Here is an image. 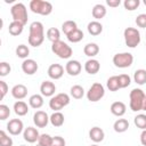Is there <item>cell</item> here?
<instances>
[{
  "label": "cell",
  "instance_id": "cell-1",
  "mask_svg": "<svg viewBox=\"0 0 146 146\" xmlns=\"http://www.w3.org/2000/svg\"><path fill=\"white\" fill-rule=\"evenodd\" d=\"M29 44L32 47H39L44 41V27L41 22H33L29 27Z\"/></svg>",
  "mask_w": 146,
  "mask_h": 146
},
{
  "label": "cell",
  "instance_id": "cell-2",
  "mask_svg": "<svg viewBox=\"0 0 146 146\" xmlns=\"http://www.w3.org/2000/svg\"><path fill=\"white\" fill-rule=\"evenodd\" d=\"M129 97H130V103H129L130 110L133 112L143 111V106H144V102L146 97L145 92L139 88H135L130 91Z\"/></svg>",
  "mask_w": 146,
  "mask_h": 146
},
{
  "label": "cell",
  "instance_id": "cell-3",
  "mask_svg": "<svg viewBox=\"0 0 146 146\" xmlns=\"http://www.w3.org/2000/svg\"><path fill=\"white\" fill-rule=\"evenodd\" d=\"M10 14L13 17V21L15 22H19L23 25H25L27 23L29 16H27V9L25 7L24 3L22 2H17L15 3L11 8H10Z\"/></svg>",
  "mask_w": 146,
  "mask_h": 146
},
{
  "label": "cell",
  "instance_id": "cell-4",
  "mask_svg": "<svg viewBox=\"0 0 146 146\" xmlns=\"http://www.w3.org/2000/svg\"><path fill=\"white\" fill-rule=\"evenodd\" d=\"M51 51L62 59H68L73 54L72 48L62 40L51 43Z\"/></svg>",
  "mask_w": 146,
  "mask_h": 146
},
{
  "label": "cell",
  "instance_id": "cell-5",
  "mask_svg": "<svg viewBox=\"0 0 146 146\" xmlns=\"http://www.w3.org/2000/svg\"><path fill=\"white\" fill-rule=\"evenodd\" d=\"M30 9L34 14H39L42 16H47L52 11V5L49 1L44 0H32L30 2Z\"/></svg>",
  "mask_w": 146,
  "mask_h": 146
},
{
  "label": "cell",
  "instance_id": "cell-6",
  "mask_svg": "<svg viewBox=\"0 0 146 146\" xmlns=\"http://www.w3.org/2000/svg\"><path fill=\"white\" fill-rule=\"evenodd\" d=\"M68 104H70V96L65 92L57 94V95L52 96L49 100V107L51 110H54L55 112H59L63 107L67 106Z\"/></svg>",
  "mask_w": 146,
  "mask_h": 146
},
{
  "label": "cell",
  "instance_id": "cell-7",
  "mask_svg": "<svg viewBox=\"0 0 146 146\" xmlns=\"http://www.w3.org/2000/svg\"><path fill=\"white\" fill-rule=\"evenodd\" d=\"M124 42L129 48H136L140 43V33L135 27H127L123 32Z\"/></svg>",
  "mask_w": 146,
  "mask_h": 146
},
{
  "label": "cell",
  "instance_id": "cell-8",
  "mask_svg": "<svg viewBox=\"0 0 146 146\" xmlns=\"http://www.w3.org/2000/svg\"><path fill=\"white\" fill-rule=\"evenodd\" d=\"M133 63V56L130 52H119L113 56V64L119 68L130 67Z\"/></svg>",
  "mask_w": 146,
  "mask_h": 146
},
{
  "label": "cell",
  "instance_id": "cell-9",
  "mask_svg": "<svg viewBox=\"0 0 146 146\" xmlns=\"http://www.w3.org/2000/svg\"><path fill=\"white\" fill-rule=\"evenodd\" d=\"M104 95H105V88L99 82L92 83L91 87L89 88V90L87 91V98L91 103H96V102L100 100L104 97Z\"/></svg>",
  "mask_w": 146,
  "mask_h": 146
},
{
  "label": "cell",
  "instance_id": "cell-10",
  "mask_svg": "<svg viewBox=\"0 0 146 146\" xmlns=\"http://www.w3.org/2000/svg\"><path fill=\"white\" fill-rule=\"evenodd\" d=\"M7 130L10 135L17 136L24 131V124H23L22 120H19V119H11L7 123Z\"/></svg>",
  "mask_w": 146,
  "mask_h": 146
},
{
  "label": "cell",
  "instance_id": "cell-11",
  "mask_svg": "<svg viewBox=\"0 0 146 146\" xmlns=\"http://www.w3.org/2000/svg\"><path fill=\"white\" fill-rule=\"evenodd\" d=\"M81 70H82V65L79 60H75V59H71L66 63L65 65V71L68 75L71 76H76L81 73Z\"/></svg>",
  "mask_w": 146,
  "mask_h": 146
},
{
  "label": "cell",
  "instance_id": "cell-12",
  "mask_svg": "<svg viewBox=\"0 0 146 146\" xmlns=\"http://www.w3.org/2000/svg\"><path fill=\"white\" fill-rule=\"evenodd\" d=\"M33 122L36 125V128H46L47 124L50 122L49 116L43 111H36L33 115Z\"/></svg>",
  "mask_w": 146,
  "mask_h": 146
},
{
  "label": "cell",
  "instance_id": "cell-13",
  "mask_svg": "<svg viewBox=\"0 0 146 146\" xmlns=\"http://www.w3.org/2000/svg\"><path fill=\"white\" fill-rule=\"evenodd\" d=\"M39 137H40V133L36 130V128L27 127L23 131V138H24V140L27 141V143H30V144H33V143L38 141L39 140Z\"/></svg>",
  "mask_w": 146,
  "mask_h": 146
},
{
  "label": "cell",
  "instance_id": "cell-14",
  "mask_svg": "<svg viewBox=\"0 0 146 146\" xmlns=\"http://www.w3.org/2000/svg\"><path fill=\"white\" fill-rule=\"evenodd\" d=\"M38 68H39V65L34 59L27 58V59H24L22 63V70L27 75H33L38 71Z\"/></svg>",
  "mask_w": 146,
  "mask_h": 146
},
{
  "label": "cell",
  "instance_id": "cell-15",
  "mask_svg": "<svg viewBox=\"0 0 146 146\" xmlns=\"http://www.w3.org/2000/svg\"><path fill=\"white\" fill-rule=\"evenodd\" d=\"M55 91H56V86L54 82L49 80L43 81L40 86V92L43 97H52L55 95Z\"/></svg>",
  "mask_w": 146,
  "mask_h": 146
},
{
  "label": "cell",
  "instance_id": "cell-16",
  "mask_svg": "<svg viewBox=\"0 0 146 146\" xmlns=\"http://www.w3.org/2000/svg\"><path fill=\"white\" fill-rule=\"evenodd\" d=\"M48 76L52 80H58L64 74V67L60 64H51L48 67Z\"/></svg>",
  "mask_w": 146,
  "mask_h": 146
},
{
  "label": "cell",
  "instance_id": "cell-17",
  "mask_svg": "<svg viewBox=\"0 0 146 146\" xmlns=\"http://www.w3.org/2000/svg\"><path fill=\"white\" fill-rule=\"evenodd\" d=\"M11 96L15 98V99H24L26 96H27V88L22 84V83H18V84H15L13 88H11Z\"/></svg>",
  "mask_w": 146,
  "mask_h": 146
},
{
  "label": "cell",
  "instance_id": "cell-18",
  "mask_svg": "<svg viewBox=\"0 0 146 146\" xmlns=\"http://www.w3.org/2000/svg\"><path fill=\"white\" fill-rule=\"evenodd\" d=\"M89 138L94 141V143H100L104 140L105 138V132L102 128L99 127H92L90 130H89Z\"/></svg>",
  "mask_w": 146,
  "mask_h": 146
},
{
  "label": "cell",
  "instance_id": "cell-19",
  "mask_svg": "<svg viewBox=\"0 0 146 146\" xmlns=\"http://www.w3.org/2000/svg\"><path fill=\"white\" fill-rule=\"evenodd\" d=\"M84 70H86V72H87L88 74L94 75V74H96V73L99 72V70H100V64H99V62H98L97 59L90 58V59H88V60L86 62V64H84Z\"/></svg>",
  "mask_w": 146,
  "mask_h": 146
},
{
  "label": "cell",
  "instance_id": "cell-20",
  "mask_svg": "<svg viewBox=\"0 0 146 146\" xmlns=\"http://www.w3.org/2000/svg\"><path fill=\"white\" fill-rule=\"evenodd\" d=\"M110 110H111V113L113 115H115V116H122V115L125 114L127 106H125V104L123 102H114V103H112Z\"/></svg>",
  "mask_w": 146,
  "mask_h": 146
},
{
  "label": "cell",
  "instance_id": "cell-21",
  "mask_svg": "<svg viewBox=\"0 0 146 146\" xmlns=\"http://www.w3.org/2000/svg\"><path fill=\"white\" fill-rule=\"evenodd\" d=\"M87 30L91 35H99L103 32V25L98 21H91L87 25Z\"/></svg>",
  "mask_w": 146,
  "mask_h": 146
},
{
  "label": "cell",
  "instance_id": "cell-22",
  "mask_svg": "<svg viewBox=\"0 0 146 146\" xmlns=\"http://www.w3.org/2000/svg\"><path fill=\"white\" fill-rule=\"evenodd\" d=\"M91 14H92V17L96 18V21L102 19L106 16V7L102 3H97V5L94 6V8L91 10Z\"/></svg>",
  "mask_w": 146,
  "mask_h": 146
},
{
  "label": "cell",
  "instance_id": "cell-23",
  "mask_svg": "<svg viewBox=\"0 0 146 146\" xmlns=\"http://www.w3.org/2000/svg\"><path fill=\"white\" fill-rule=\"evenodd\" d=\"M83 52H84L86 56L92 58V57H95V56L98 55V52H99V47H98V44L95 43V42L87 43V44L83 47Z\"/></svg>",
  "mask_w": 146,
  "mask_h": 146
},
{
  "label": "cell",
  "instance_id": "cell-24",
  "mask_svg": "<svg viewBox=\"0 0 146 146\" xmlns=\"http://www.w3.org/2000/svg\"><path fill=\"white\" fill-rule=\"evenodd\" d=\"M14 112L18 115V116H24L29 113V106L23 100H17L14 104Z\"/></svg>",
  "mask_w": 146,
  "mask_h": 146
},
{
  "label": "cell",
  "instance_id": "cell-25",
  "mask_svg": "<svg viewBox=\"0 0 146 146\" xmlns=\"http://www.w3.org/2000/svg\"><path fill=\"white\" fill-rule=\"evenodd\" d=\"M113 129H114L115 132H119V133L125 132L129 129V122H128V120H125V119H117L114 122V124H113Z\"/></svg>",
  "mask_w": 146,
  "mask_h": 146
},
{
  "label": "cell",
  "instance_id": "cell-26",
  "mask_svg": "<svg viewBox=\"0 0 146 146\" xmlns=\"http://www.w3.org/2000/svg\"><path fill=\"white\" fill-rule=\"evenodd\" d=\"M23 30H24V25H23L22 23H19V22H15V21H13V22L9 24V26H8V32H9V34H11V35H14V36L19 35V34L23 32Z\"/></svg>",
  "mask_w": 146,
  "mask_h": 146
},
{
  "label": "cell",
  "instance_id": "cell-27",
  "mask_svg": "<svg viewBox=\"0 0 146 146\" xmlns=\"http://www.w3.org/2000/svg\"><path fill=\"white\" fill-rule=\"evenodd\" d=\"M29 104L32 108H40L42 105H43V96L42 95H39V94H34L32 95L30 98H29Z\"/></svg>",
  "mask_w": 146,
  "mask_h": 146
},
{
  "label": "cell",
  "instance_id": "cell-28",
  "mask_svg": "<svg viewBox=\"0 0 146 146\" xmlns=\"http://www.w3.org/2000/svg\"><path fill=\"white\" fill-rule=\"evenodd\" d=\"M50 123L54 127H62L64 124V114L62 112H54L50 116H49Z\"/></svg>",
  "mask_w": 146,
  "mask_h": 146
},
{
  "label": "cell",
  "instance_id": "cell-29",
  "mask_svg": "<svg viewBox=\"0 0 146 146\" xmlns=\"http://www.w3.org/2000/svg\"><path fill=\"white\" fill-rule=\"evenodd\" d=\"M106 87L108 88L110 91H117L120 88V84H119V78L117 75H112L107 79L106 81Z\"/></svg>",
  "mask_w": 146,
  "mask_h": 146
},
{
  "label": "cell",
  "instance_id": "cell-30",
  "mask_svg": "<svg viewBox=\"0 0 146 146\" xmlns=\"http://www.w3.org/2000/svg\"><path fill=\"white\" fill-rule=\"evenodd\" d=\"M133 80L137 84L143 86L146 83V70L139 68L133 73Z\"/></svg>",
  "mask_w": 146,
  "mask_h": 146
},
{
  "label": "cell",
  "instance_id": "cell-31",
  "mask_svg": "<svg viewBox=\"0 0 146 146\" xmlns=\"http://www.w3.org/2000/svg\"><path fill=\"white\" fill-rule=\"evenodd\" d=\"M76 29H78V25H76V23L74 21H65L62 24V31L64 32L65 35H68L70 33H72Z\"/></svg>",
  "mask_w": 146,
  "mask_h": 146
},
{
  "label": "cell",
  "instance_id": "cell-32",
  "mask_svg": "<svg viewBox=\"0 0 146 146\" xmlns=\"http://www.w3.org/2000/svg\"><path fill=\"white\" fill-rule=\"evenodd\" d=\"M46 35H47L48 40L51 41V43H54V42L60 40V39H59V38H60V32H59V30L56 29V27H50V29H48Z\"/></svg>",
  "mask_w": 146,
  "mask_h": 146
},
{
  "label": "cell",
  "instance_id": "cell-33",
  "mask_svg": "<svg viewBox=\"0 0 146 146\" xmlns=\"http://www.w3.org/2000/svg\"><path fill=\"white\" fill-rule=\"evenodd\" d=\"M70 94L73 98L75 99H81L83 96H84V89L82 86L80 84H74L71 87V90H70Z\"/></svg>",
  "mask_w": 146,
  "mask_h": 146
},
{
  "label": "cell",
  "instance_id": "cell-34",
  "mask_svg": "<svg viewBox=\"0 0 146 146\" xmlns=\"http://www.w3.org/2000/svg\"><path fill=\"white\" fill-rule=\"evenodd\" d=\"M67 36V40L70 42H73V43H76V42H80L82 39H83V32L79 29H76L75 31H73L72 33H70Z\"/></svg>",
  "mask_w": 146,
  "mask_h": 146
},
{
  "label": "cell",
  "instance_id": "cell-35",
  "mask_svg": "<svg viewBox=\"0 0 146 146\" xmlns=\"http://www.w3.org/2000/svg\"><path fill=\"white\" fill-rule=\"evenodd\" d=\"M135 125L141 130H146V114H137L133 119Z\"/></svg>",
  "mask_w": 146,
  "mask_h": 146
},
{
  "label": "cell",
  "instance_id": "cell-36",
  "mask_svg": "<svg viewBox=\"0 0 146 146\" xmlns=\"http://www.w3.org/2000/svg\"><path fill=\"white\" fill-rule=\"evenodd\" d=\"M15 51H16V56H17V57L24 58V59H27V56H29V54H30V49H29V47L25 46V44H19V46H17V48H16Z\"/></svg>",
  "mask_w": 146,
  "mask_h": 146
},
{
  "label": "cell",
  "instance_id": "cell-37",
  "mask_svg": "<svg viewBox=\"0 0 146 146\" xmlns=\"http://www.w3.org/2000/svg\"><path fill=\"white\" fill-rule=\"evenodd\" d=\"M14 141L3 130L0 131V146H13Z\"/></svg>",
  "mask_w": 146,
  "mask_h": 146
},
{
  "label": "cell",
  "instance_id": "cell-38",
  "mask_svg": "<svg viewBox=\"0 0 146 146\" xmlns=\"http://www.w3.org/2000/svg\"><path fill=\"white\" fill-rule=\"evenodd\" d=\"M51 143H52V137L50 135H48V133L40 135L39 140H38L39 145H41V146H51Z\"/></svg>",
  "mask_w": 146,
  "mask_h": 146
},
{
  "label": "cell",
  "instance_id": "cell-39",
  "mask_svg": "<svg viewBox=\"0 0 146 146\" xmlns=\"http://www.w3.org/2000/svg\"><path fill=\"white\" fill-rule=\"evenodd\" d=\"M139 5H140L139 0H124V2H123L124 8L129 11H132V10L137 9L139 7Z\"/></svg>",
  "mask_w": 146,
  "mask_h": 146
},
{
  "label": "cell",
  "instance_id": "cell-40",
  "mask_svg": "<svg viewBox=\"0 0 146 146\" xmlns=\"http://www.w3.org/2000/svg\"><path fill=\"white\" fill-rule=\"evenodd\" d=\"M119 78V84H120V88H127L130 86L131 83V78L128 75V74H120L117 75Z\"/></svg>",
  "mask_w": 146,
  "mask_h": 146
},
{
  "label": "cell",
  "instance_id": "cell-41",
  "mask_svg": "<svg viewBox=\"0 0 146 146\" xmlns=\"http://www.w3.org/2000/svg\"><path fill=\"white\" fill-rule=\"evenodd\" d=\"M10 115V110L7 105L5 104H1L0 105V120L1 121H5L6 119H8Z\"/></svg>",
  "mask_w": 146,
  "mask_h": 146
},
{
  "label": "cell",
  "instance_id": "cell-42",
  "mask_svg": "<svg viewBox=\"0 0 146 146\" xmlns=\"http://www.w3.org/2000/svg\"><path fill=\"white\" fill-rule=\"evenodd\" d=\"M10 71H11V67L7 62H1L0 63V75L1 76L8 75L10 73Z\"/></svg>",
  "mask_w": 146,
  "mask_h": 146
},
{
  "label": "cell",
  "instance_id": "cell-43",
  "mask_svg": "<svg viewBox=\"0 0 146 146\" xmlns=\"http://www.w3.org/2000/svg\"><path fill=\"white\" fill-rule=\"evenodd\" d=\"M136 24L139 27L146 29V14H139L136 17Z\"/></svg>",
  "mask_w": 146,
  "mask_h": 146
},
{
  "label": "cell",
  "instance_id": "cell-44",
  "mask_svg": "<svg viewBox=\"0 0 146 146\" xmlns=\"http://www.w3.org/2000/svg\"><path fill=\"white\" fill-rule=\"evenodd\" d=\"M66 145V141L63 137L60 136H55L52 137V143H51V146H65Z\"/></svg>",
  "mask_w": 146,
  "mask_h": 146
},
{
  "label": "cell",
  "instance_id": "cell-45",
  "mask_svg": "<svg viewBox=\"0 0 146 146\" xmlns=\"http://www.w3.org/2000/svg\"><path fill=\"white\" fill-rule=\"evenodd\" d=\"M7 92H8V86H7V83L5 81L1 80L0 81V98L3 99L5 96L7 95Z\"/></svg>",
  "mask_w": 146,
  "mask_h": 146
},
{
  "label": "cell",
  "instance_id": "cell-46",
  "mask_svg": "<svg viewBox=\"0 0 146 146\" xmlns=\"http://www.w3.org/2000/svg\"><path fill=\"white\" fill-rule=\"evenodd\" d=\"M106 3H107V6L115 8V7H119L121 5V1L120 0H106Z\"/></svg>",
  "mask_w": 146,
  "mask_h": 146
},
{
  "label": "cell",
  "instance_id": "cell-47",
  "mask_svg": "<svg viewBox=\"0 0 146 146\" xmlns=\"http://www.w3.org/2000/svg\"><path fill=\"white\" fill-rule=\"evenodd\" d=\"M140 143L141 145L146 146V130H143L140 133Z\"/></svg>",
  "mask_w": 146,
  "mask_h": 146
},
{
  "label": "cell",
  "instance_id": "cell-48",
  "mask_svg": "<svg viewBox=\"0 0 146 146\" xmlns=\"http://www.w3.org/2000/svg\"><path fill=\"white\" fill-rule=\"evenodd\" d=\"M143 111H146V97H145V102H144V106H143Z\"/></svg>",
  "mask_w": 146,
  "mask_h": 146
},
{
  "label": "cell",
  "instance_id": "cell-49",
  "mask_svg": "<svg viewBox=\"0 0 146 146\" xmlns=\"http://www.w3.org/2000/svg\"><path fill=\"white\" fill-rule=\"evenodd\" d=\"M90 146H99V145H97V144H94V145H90Z\"/></svg>",
  "mask_w": 146,
  "mask_h": 146
},
{
  "label": "cell",
  "instance_id": "cell-50",
  "mask_svg": "<svg viewBox=\"0 0 146 146\" xmlns=\"http://www.w3.org/2000/svg\"><path fill=\"white\" fill-rule=\"evenodd\" d=\"M144 5H145V6H146V0H144Z\"/></svg>",
  "mask_w": 146,
  "mask_h": 146
},
{
  "label": "cell",
  "instance_id": "cell-51",
  "mask_svg": "<svg viewBox=\"0 0 146 146\" xmlns=\"http://www.w3.org/2000/svg\"><path fill=\"white\" fill-rule=\"evenodd\" d=\"M36 146H41V145H39V144H38V145H36Z\"/></svg>",
  "mask_w": 146,
  "mask_h": 146
},
{
  "label": "cell",
  "instance_id": "cell-52",
  "mask_svg": "<svg viewBox=\"0 0 146 146\" xmlns=\"http://www.w3.org/2000/svg\"><path fill=\"white\" fill-rule=\"evenodd\" d=\"M21 146H26V145H21Z\"/></svg>",
  "mask_w": 146,
  "mask_h": 146
}]
</instances>
